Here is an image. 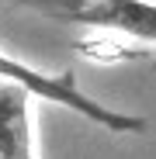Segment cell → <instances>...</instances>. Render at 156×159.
<instances>
[{"mask_svg":"<svg viewBox=\"0 0 156 159\" xmlns=\"http://www.w3.org/2000/svg\"><path fill=\"white\" fill-rule=\"evenodd\" d=\"M0 83H14L21 90H28L31 97L45 100V104L66 107L76 118L97 125L101 131H111V135H142V131L149 128L146 118L115 111V107H108V104H97L94 97H87L80 90V83L73 80V73H45V69H35L28 62L7 56L4 48H0Z\"/></svg>","mask_w":156,"mask_h":159,"instance_id":"1","label":"cell"},{"mask_svg":"<svg viewBox=\"0 0 156 159\" xmlns=\"http://www.w3.org/2000/svg\"><path fill=\"white\" fill-rule=\"evenodd\" d=\"M66 21L83 28H115L156 48V0H87Z\"/></svg>","mask_w":156,"mask_h":159,"instance_id":"2","label":"cell"},{"mask_svg":"<svg viewBox=\"0 0 156 159\" xmlns=\"http://www.w3.org/2000/svg\"><path fill=\"white\" fill-rule=\"evenodd\" d=\"M31 93L14 83H0V159H35Z\"/></svg>","mask_w":156,"mask_h":159,"instance_id":"3","label":"cell"},{"mask_svg":"<svg viewBox=\"0 0 156 159\" xmlns=\"http://www.w3.org/2000/svg\"><path fill=\"white\" fill-rule=\"evenodd\" d=\"M83 59H94V62H132V59H142L149 56L146 42L132 38V35H121L115 28H90V35H83L76 42Z\"/></svg>","mask_w":156,"mask_h":159,"instance_id":"4","label":"cell"},{"mask_svg":"<svg viewBox=\"0 0 156 159\" xmlns=\"http://www.w3.org/2000/svg\"><path fill=\"white\" fill-rule=\"evenodd\" d=\"M0 4H14V7H31V11H45L52 17H69L76 7H83L87 0H0Z\"/></svg>","mask_w":156,"mask_h":159,"instance_id":"5","label":"cell"}]
</instances>
